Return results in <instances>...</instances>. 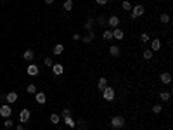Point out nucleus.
Wrapping results in <instances>:
<instances>
[{
	"instance_id": "obj_1",
	"label": "nucleus",
	"mask_w": 173,
	"mask_h": 130,
	"mask_svg": "<svg viewBox=\"0 0 173 130\" xmlns=\"http://www.w3.org/2000/svg\"><path fill=\"white\" fill-rule=\"evenodd\" d=\"M146 14V7L142 5V3H137L135 7H132V10H130V16H132V19H137V17H142Z\"/></svg>"
},
{
	"instance_id": "obj_2",
	"label": "nucleus",
	"mask_w": 173,
	"mask_h": 130,
	"mask_svg": "<svg viewBox=\"0 0 173 130\" xmlns=\"http://www.w3.org/2000/svg\"><path fill=\"white\" fill-rule=\"evenodd\" d=\"M109 123H111V127H113L114 130H120V129H123V127H125V118H123V116H120V115H116V116H113V118H111V122H109Z\"/></svg>"
},
{
	"instance_id": "obj_3",
	"label": "nucleus",
	"mask_w": 173,
	"mask_h": 130,
	"mask_svg": "<svg viewBox=\"0 0 173 130\" xmlns=\"http://www.w3.org/2000/svg\"><path fill=\"white\" fill-rule=\"evenodd\" d=\"M102 97H104L106 101H109V102H111V101H114V97H116V92H114V89L107 85V87L102 90Z\"/></svg>"
},
{
	"instance_id": "obj_4",
	"label": "nucleus",
	"mask_w": 173,
	"mask_h": 130,
	"mask_svg": "<svg viewBox=\"0 0 173 130\" xmlns=\"http://www.w3.org/2000/svg\"><path fill=\"white\" fill-rule=\"evenodd\" d=\"M0 116H2V118H10V116H12V108H10V104L0 106Z\"/></svg>"
},
{
	"instance_id": "obj_5",
	"label": "nucleus",
	"mask_w": 173,
	"mask_h": 130,
	"mask_svg": "<svg viewBox=\"0 0 173 130\" xmlns=\"http://www.w3.org/2000/svg\"><path fill=\"white\" fill-rule=\"evenodd\" d=\"M26 73H28V76H36V75L40 73V68H38V64H35V63H29V66L26 68Z\"/></svg>"
},
{
	"instance_id": "obj_6",
	"label": "nucleus",
	"mask_w": 173,
	"mask_h": 130,
	"mask_svg": "<svg viewBox=\"0 0 173 130\" xmlns=\"http://www.w3.org/2000/svg\"><path fill=\"white\" fill-rule=\"evenodd\" d=\"M29 118H31V113H29V109H21V113H19V122L21 123H28L29 122Z\"/></svg>"
},
{
	"instance_id": "obj_7",
	"label": "nucleus",
	"mask_w": 173,
	"mask_h": 130,
	"mask_svg": "<svg viewBox=\"0 0 173 130\" xmlns=\"http://www.w3.org/2000/svg\"><path fill=\"white\" fill-rule=\"evenodd\" d=\"M120 23H121V21H120V17H118V16H114V14H113V16H109V19H107V26H111L113 30H114V28H120Z\"/></svg>"
},
{
	"instance_id": "obj_8",
	"label": "nucleus",
	"mask_w": 173,
	"mask_h": 130,
	"mask_svg": "<svg viewBox=\"0 0 173 130\" xmlns=\"http://www.w3.org/2000/svg\"><path fill=\"white\" fill-rule=\"evenodd\" d=\"M52 73H54L55 76H61V75L64 73V66H62L61 63H55V64H52Z\"/></svg>"
},
{
	"instance_id": "obj_9",
	"label": "nucleus",
	"mask_w": 173,
	"mask_h": 130,
	"mask_svg": "<svg viewBox=\"0 0 173 130\" xmlns=\"http://www.w3.org/2000/svg\"><path fill=\"white\" fill-rule=\"evenodd\" d=\"M159 80L165 83V85H170L172 83V73H168V71H165V73H161V76H159Z\"/></svg>"
},
{
	"instance_id": "obj_10",
	"label": "nucleus",
	"mask_w": 173,
	"mask_h": 130,
	"mask_svg": "<svg viewBox=\"0 0 173 130\" xmlns=\"http://www.w3.org/2000/svg\"><path fill=\"white\" fill-rule=\"evenodd\" d=\"M159 49H161V40H159V38H152V40H151V50L156 52V50H159Z\"/></svg>"
},
{
	"instance_id": "obj_11",
	"label": "nucleus",
	"mask_w": 173,
	"mask_h": 130,
	"mask_svg": "<svg viewBox=\"0 0 173 130\" xmlns=\"http://www.w3.org/2000/svg\"><path fill=\"white\" fill-rule=\"evenodd\" d=\"M123 36H125V33H123L121 28H114V30H113V38H116V40H123Z\"/></svg>"
},
{
	"instance_id": "obj_12",
	"label": "nucleus",
	"mask_w": 173,
	"mask_h": 130,
	"mask_svg": "<svg viewBox=\"0 0 173 130\" xmlns=\"http://www.w3.org/2000/svg\"><path fill=\"white\" fill-rule=\"evenodd\" d=\"M94 38H95V33H94V31H88V33H87L85 36H81L80 40H81L83 43H90V42H92Z\"/></svg>"
},
{
	"instance_id": "obj_13",
	"label": "nucleus",
	"mask_w": 173,
	"mask_h": 130,
	"mask_svg": "<svg viewBox=\"0 0 173 130\" xmlns=\"http://www.w3.org/2000/svg\"><path fill=\"white\" fill-rule=\"evenodd\" d=\"M35 99H36L38 104H45V102H47V96H45L43 92H36V94H35Z\"/></svg>"
},
{
	"instance_id": "obj_14",
	"label": "nucleus",
	"mask_w": 173,
	"mask_h": 130,
	"mask_svg": "<svg viewBox=\"0 0 173 130\" xmlns=\"http://www.w3.org/2000/svg\"><path fill=\"white\" fill-rule=\"evenodd\" d=\"M170 97H172V92H170V90H161V92H159V99H161L163 102L170 101Z\"/></svg>"
},
{
	"instance_id": "obj_15",
	"label": "nucleus",
	"mask_w": 173,
	"mask_h": 130,
	"mask_svg": "<svg viewBox=\"0 0 173 130\" xmlns=\"http://www.w3.org/2000/svg\"><path fill=\"white\" fill-rule=\"evenodd\" d=\"M5 101H7L9 104H14V102L17 101V94H16V92H9V94L5 96Z\"/></svg>"
},
{
	"instance_id": "obj_16",
	"label": "nucleus",
	"mask_w": 173,
	"mask_h": 130,
	"mask_svg": "<svg viewBox=\"0 0 173 130\" xmlns=\"http://www.w3.org/2000/svg\"><path fill=\"white\" fill-rule=\"evenodd\" d=\"M52 52H54V56H61V54L64 52V45H62V43H57V45H54Z\"/></svg>"
},
{
	"instance_id": "obj_17",
	"label": "nucleus",
	"mask_w": 173,
	"mask_h": 130,
	"mask_svg": "<svg viewBox=\"0 0 173 130\" xmlns=\"http://www.w3.org/2000/svg\"><path fill=\"white\" fill-rule=\"evenodd\" d=\"M109 54H111L113 57H118V56L121 54V50H120L118 45H111V47H109Z\"/></svg>"
},
{
	"instance_id": "obj_18",
	"label": "nucleus",
	"mask_w": 173,
	"mask_h": 130,
	"mask_svg": "<svg viewBox=\"0 0 173 130\" xmlns=\"http://www.w3.org/2000/svg\"><path fill=\"white\" fill-rule=\"evenodd\" d=\"M106 87H107V78H106V76H102V78H99V83H97V89H99V90L102 92V90H104Z\"/></svg>"
},
{
	"instance_id": "obj_19",
	"label": "nucleus",
	"mask_w": 173,
	"mask_h": 130,
	"mask_svg": "<svg viewBox=\"0 0 173 130\" xmlns=\"http://www.w3.org/2000/svg\"><path fill=\"white\" fill-rule=\"evenodd\" d=\"M62 120H64V123L69 127V129H75V125H76V122L73 120V116H62Z\"/></svg>"
},
{
	"instance_id": "obj_20",
	"label": "nucleus",
	"mask_w": 173,
	"mask_h": 130,
	"mask_svg": "<svg viewBox=\"0 0 173 130\" xmlns=\"http://www.w3.org/2000/svg\"><path fill=\"white\" fill-rule=\"evenodd\" d=\"M94 24H95V19H87V23H85V30L87 31H94Z\"/></svg>"
},
{
	"instance_id": "obj_21",
	"label": "nucleus",
	"mask_w": 173,
	"mask_h": 130,
	"mask_svg": "<svg viewBox=\"0 0 173 130\" xmlns=\"http://www.w3.org/2000/svg\"><path fill=\"white\" fill-rule=\"evenodd\" d=\"M23 57H24V61H29V63H31V61L35 59V52H33V50H26V52L23 54Z\"/></svg>"
},
{
	"instance_id": "obj_22",
	"label": "nucleus",
	"mask_w": 173,
	"mask_h": 130,
	"mask_svg": "<svg viewBox=\"0 0 173 130\" xmlns=\"http://www.w3.org/2000/svg\"><path fill=\"white\" fill-rule=\"evenodd\" d=\"M62 9H64L66 12L73 10V0H64V3H62Z\"/></svg>"
},
{
	"instance_id": "obj_23",
	"label": "nucleus",
	"mask_w": 173,
	"mask_h": 130,
	"mask_svg": "<svg viewBox=\"0 0 173 130\" xmlns=\"http://www.w3.org/2000/svg\"><path fill=\"white\" fill-rule=\"evenodd\" d=\"M142 56H144V59H146V61H151V59H152V56H154V52H152L151 49H146Z\"/></svg>"
},
{
	"instance_id": "obj_24",
	"label": "nucleus",
	"mask_w": 173,
	"mask_h": 130,
	"mask_svg": "<svg viewBox=\"0 0 173 130\" xmlns=\"http://www.w3.org/2000/svg\"><path fill=\"white\" fill-rule=\"evenodd\" d=\"M12 125H14V122H12V118H3V129H5V130L12 129Z\"/></svg>"
},
{
	"instance_id": "obj_25",
	"label": "nucleus",
	"mask_w": 173,
	"mask_h": 130,
	"mask_svg": "<svg viewBox=\"0 0 173 130\" xmlns=\"http://www.w3.org/2000/svg\"><path fill=\"white\" fill-rule=\"evenodd\" d=\"M102 38H104V40H113V30H104Z\"/></svg>"
},
{
	"instance_id": "obj_26",
	"label": "nucleus",
	"mask_w": 173,
	"mask_h": 130,
	"mask_svg": "<svg viewBox=\"0 0 173 130\" xmlns=\"http://www.w3.org/2000/svg\"><path fill=\"white\" fill-rule=\"evenodd\" d=\"M50 122H52V125H57V123L61 122V116H59L57 113H52V115H50Z\"/></svg>"
},
{
	"instance_id": "obj_27",
	"label": "nucleus",
	"mask_w": 173,
	"mask_h": 130,
	"mask_svg": "<svg viewBox=\"0 0 173 130\" xmlns=\"http://www.w3.org/2000/svg\"><path fill=\"white\" fill-rule=\"evenodd\" d=\"M132 7H133V5H132L128 0H123V2H121V9H123V10H132Z\"/></svg>"
},
{
	"instance_id": "obj_28",
	"label": "nucleus",
	"mask_w": 173,
	"mask_h": 130,
	"mask_svg": "<svg viewBox=\"0 0 173 130\" xmlns=\"http://www.w3.org/2000/svg\"><path fill=\"white\" fill-rule=\"evenodd\" d=\"M159 19H161V23H163V24H168V23H170V14H166V12H163Z\"/></svg>"
},
{
	"instance_id": "obj_29",
	"label": "nucleus",
	"mask_w": 173,
	"mask_h": 130,
	"mask_svg": "<svg viewBox=\"0 0 173 130\" xmlns=\"http://www.w3.org/2000/svg\"><path fill=\"white\" fill-rule=\"evenodd\" d=\"M26 92H28V94H36L38 90H36V87H35L33 83H29V85L26 87Z\"/></svg>"
},
{
	"instance_id": "obj_30",
	"label": "nucleus",
	"mask_w": 173,
	"mask_h": 130,
	"mask_svg": "<svg viewBox=\"0 0 173 130\" xmlns=\"http://www.w3.org/2000/svg\"><path fill=\"white\" fill-rule=\"evenodd\" d=\"M152 111H154L156 115H159V113L163 111V104H159V102H158V104H154V106H152Z\"/></svg>"
},
{
	"instance_id": "obj_31",
	"label": "nucleus",
	"mask_w": 173,
	"mask_h": 130,
	"mask_svg": "<svg viewBox=\"0 0 173 130\" xmlns=\"http://www.w3.org/2000/svg\"><path fill=\"white\" fill-rule=\"evenodd\" d=\"M140 40H142L144 43H147V42L151 40V36H149V33H142V35H140Z\"/></svg>"
},
{
	"instance_id": "obj_32",
	"label": "nucleus",
	"mask_w": 173,
	"mask_h": 130,
	"mask_svg": "<svg viewBox=\"0 0 173 130\" xmlns=\"http://www.w3.org/2000/svg\"><path fill=\"white\" fill-rule=\"evenodd\" d=\"M43 63H45V66H50V68H52V64H54L50 57H45V59H43Z\"/></svg>"
},
{
	"instance_id": "obj_33",
	"label": "nucleus",
	"mask_w": 173,
	"mask_h": 130,
	"mask_svg": "<svg viewBox=\"0 0 173 130\" xmlns=\"http://www.w3.org/2000/svg\"><path fill=\"white\" fill-rule=\"evenodd\" d=\"M62 116H71V109H69V108H64V109H62Z\"/></svg>"
},
{
	"instance_id": "obj_34",
	"label": "nucleus",
	"mask_w": 173,
	"mask_h": 130,
	"mask_svg": "<svg viewBox=\"0 0 173 130\" xmlns=\"http://www.w3.org/2000/svg\"><path fill=\"white\" fill-rule=\"evenodd\" d=\"M95 23H99V24H106V17H102V16H101V17H97V21H95Z\"/></svg>"
},
{
	"instance_id": "obj_35",
	"label": "nucleus",
	"mask_w": 173,
	"mask_h": 130,
	"mask_svg": "<svg viewBox=\"0 0 173 130\" xmlns=\"http://www.w3.org/2000/svg\"><path fill=\"white\" fill-rule=\"evenodd\" d=\"M95 2H97L99 5H106V3H107V2H111V0H95Z\"/></svg>"
},
{
	"instance_id": "obj_36",
	"label": "nucleus",
	"mask_w": 173,
	"mask_h": 130,
	"mask_svg": "<svg viewBox=\"0 0 173 130\" xmlns=\"http://www.w3.org/2000/svg\"><path fill=\"white\" fill-rule=\"evenodd\" d=\"M80 38H81V36H80V35H78V33H75V35H73V40H76V42H78V40H80Z\"/></svg>"
},
{
	"instance_id": "obj_37",
	"label": "nucleus",
	"mask_w": 173,
	"mask_h": 130,
	"mask_svg": "<svg viewBox=\"0 0 173 130\" xmlns=\"http://www.w3.org/2000/svg\"><path fill=\"white\" fill-rule=\"evenodd\" d=\"M16 130H24V127H23V123H21V125H17V127H16Z\"/></svg>"
},
{
	"instance_id": "obj_38",
	"label": "nucleus",
	"mask_w": 173,
	"mask_h": 130,
	"mask_svg": "<svg viewBox=\"0 0 173 130\" xmlns=\"http://www.w3.org/2000/svg\"><path fill=\"white\" fill-rule=\"evenodd\" d=\"M45 3H49V5H50V3H54V0H45Z\"/></svg>"
},
{
	"instance_id": "obj_39",
	"label": "nucleus",
	"mask_w": 173,
	"mask_h": 130,
	"mask_svg": "<svg viewBox=\"0 0 173 130\" xmlns=\"http://www.w3.org/2000/svg\"><path fill=\"white\" fill-rule=\"evenodd\" d=\"M76 130H83V129H76Z\"/></svg>"
},
{
	"instance_id": "obj_40",
	"label": "nucleus",
	"mask_w": 173,
	"mask_h": 130,
	"mask_svg": "<svg viewBox=\"0 0 173 130\" xmlns=\"http://www.w3.org/2000/svg\"><path fill=\"white\" fill-rule=\"evenodd\" d=\"M3 130H5V129H3Z\"/></svg>"
}]
</instances>
